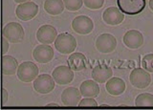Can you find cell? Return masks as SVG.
Segmentation results:
<instances>
[{"label": "cell", "mask_w": 153, "mask_h": 110, "mask_svg": "<svg viewBox=\"0 0 153 110\" xmlns=\"http://www.w3.org/2000/svg\"><path fill=\"white\" fill-rule=\"evenodd\" d=\"M55 47L61 54H71L75 51L76 47V40L71 33H62L56 36L55 40Z\"/></svg>", "instance_id": "cell-1"}, {"label": "cell", "mask_w": 153, "mask_h": 110, "mask_svg": "<svg viewBox=\"0 0 153 110\" xmlns=\"http://www.w3.org/2000/svg\"><path fill=\"white\" fill-rule=\"evenodd\" d=\"M119 10L128 16H136L142 13L146 6V0H117Z\"/></svg>", "instance_id": "cell-2"}, {"label": "cell", "mask_w": 153, "mask_h": 110, "mask_svg": "<svg viewBox=\"0 0 153 110\" xmlns=\"http://www.w3.org/2000/svg\"><path fill=\"white\" fill-rule=\"evenodd\" d=\"M38 67L31 61H24L18 66L17 78L23 82H31L38 76Z\"/></svg>", "instance_id": "cell-3"}, {"label": "cell", "mask_w": 153, "mask_h": 110, "mask_svg": "<svg viewBox=\"0 0 153 110\" xmlns=\"http://www.w3.org/2000/svg\"><path fill=\"white\" fill-rule=\"evenodd\" d=\"M2 36L12 43H19L23 40L25 33L23 27L17 22H10L3 28Z\"/></svg>", "instance_id": "cell-4"}, {"label": "cell", "mask_w": 153, "mask_h": 110, "mask_svg": "<svg viewBox=\"0 0 153 110\" xmlns=\"http://www.w3.org/2000/svg\"><path fill=\"white\" fill-rule=\"evenodd\" d=\"M129 80L133 86H135L137 88L143 89L146 88L151 82V77L149 73L142 68H136L132 70L129 76Z\"/></svg>", "instance_id": "cell-5"}, {"label": "cell", "mask_w": 153, "mask_h": 110, "mask_svg": "<svg viewBox=\"0 0 153 110\" xmlns=\"http://www.w3.org/2000/svg\"><path fill=\"white\" fill-rule=\"evenodd\" d=\"M37 13H38V6L35 2L32 1L19 4L16 10V16L22 21L31 20V19H33L36 16Z\"/></svg>", "instance_id": "cell-6"}, {"label": "cell", "mask_w": 153, "mask_h": 110, "mask_svg": "<svg viewBox=\"0 0 153 110\" xmlns=\"http://www.w3.org/2000/svg\"><path fill=\"white\" fill-rule=\"evenodd\" d=\"M33 88L37 93L48 94L55 88V80L50 75H39L33 80Z\"/></svg>", "instance_id": "cell-7"}, {"label": "cell", "mask_w": 153, "mask_h": 110, "mask_svg": "<svg viewBox=\"0 0 153 110\" xmlns=\"http://www.w3.org/2000/svg\"><path fill=\"white\" fill-rule=\"evenodd\" d=\"M96 47L98 51L104 54L113 52L117 47V39L110 33H102L96 39Z\"/></svg>", "instance_id": "cell-8"}, {"label": "cell", "mask_w": 153, "mask_h": 110, "mask_svg": "<svg viewBox=\"0 0 153 110\" xmlns=\"http://www.w3.org/2000/svg\"><path fill=\"white\" fill-rule=\"evenodd\" d=\"M73 30L79 35H88L94 29V23L92 19L86 16H79L72 21Z\"/></svg>", "instance_id": "cell-9"}, {"label": "cell", "mask_w": 153, "mask_h": 110, "mask_svg": "<svg viewBox=\"0 0 153 110\" xmlns=\"http://www.w3.org/2000/svg\"><path fill=\"white\" fill-rule=\"evenodd\" d=\"M52 77L54 78L56 83L60 85L69 84L74 79V72L69 66H57L53 71Z\"/></svg>", "instance_id": "cell-10"}, {"label": "cell", "mask_w": 153, "mask_h": 110, "mask_svg": "<svg viewBox=\"0 0 153 110\" xmlns=\"http://www.w3.org/2000/svg\"><path fill=\"white\" fill-rule=\"evenodd\" d=\"M54 49L49 44L38 45L33 52V56L36 61L39 63H47L54 57Z\"/></svg>", "instance_id": "cell-11"}, {"label": "cell", "mask_w": 153, "mask_h": 110, "mask_svg": "<svg viewBox=\"0 0 153 110\" xmlns=\"http://www.w3.org/2000/svg\"><path fill=\"white\" fill-rule=\"evenodd\" d=\"M57 36V32L56 28L51 25H43L38 28L36 32V38L37 40L43 43V44H51L53 43Z\"/></svg>", "instance_id": "cell-12"}, {"label": "cell", "mask_w": 153, "mask_h": 110, "mask_svg": "<svg viewBox=\"0 0 153 110\" xmlns=\"http://www.w3.org/2000/svg\"><path fill=\"white\" fill-rule=\"evenodd\" d=\"M80 91L76 87H68L61 94V100L65 106H76L81 99Z\"/></svg>", "instance_id": "cell-13"}, {"label": "cell", "mask_w": 153, "mask_h": 110, "mask_svg": "<svg viewBox=\"0 0 153 110\" xmlns=\"http://www.w3.org/2000/svg\"><path fill=\"white\" fill-rule=\"evenodd\" d=\"M123 43L129 49H138L143 43V36L137 30H129L123 36Z\"/></svg>", "instance_id": "cell-14"}, {"label": "cell", "mask_w": 153, "mask_h": 110, "mask_svg": "<svg viewBox=\"0 0 153 110\" xmlns=\"http://www.w3.org/2000/svg\"><path fill=\"white\" fill-rule=\"evenodd\" d=\"M102 18L103 21L108 25H119L123 21L124 16L119 8L109 7L103 12Z\"/></svg>", "instance_id": "cell-15"}, {"label": "cell", "mask_w": 153, "mask_h": 110, "mask_svg": "<svg viewBox=\"0 0 153 110\" xmlns=\"http://www.w3.org/2000/svg\"><path fill=\"white\" fill-rule=\"evenodd\" d=\"M113 71L109 66L105 64H100L92 70V78L99 83H104L111 78Z\"/></svg>", "instance_id": "cell-16"}, {"label": "cell", "mask_w": 153, "mask_h": 110, "mask_svg": "<svg viewBox=\"0 0 153 110\" xmlns=\"http://www.w3.org/2000/svg\"><path fill=\"white\" fill-rule=\"evenodd\" d=\"M79 91L84 98H96L100 93V86L95 80H84L80 84Z\"/></svg>", "instance_id": "cell-17"}, {"label": "cell", "mask_w": 153, "mask_h": 110, "mask_svg": "<svg viewBox=\"0 0 153 110\" xmlns=\"http://www.w3.org/2000/svg\"><path fill=\"white\" fill-rule=\"evenodd\" d=\"M105 88L110 95L119 96L123 94L126 90V82L120 78H110L107 80Z\"/></svg>", "instance_id": "cell-18"}, {"label": "cell", "mask_w": 153, "mask_h": 110, "mask_svg": "<svg viewBox=\"0 0 153 110\" xmlns=\"http://www.w3.org/2000/svg\"><path fill=\"white\" fill-rule=\"evenodd\" d=\"M68 66L73 71H81L86 66V57L81 53H74L68 57Z\"/></svg>", "instance_id": "cell-19"}, {"label": "cell", "mask_w": 153, "mask_h": 110, "mask_svg": "<svg viewBox=\"0 0 153 110\" xmlns=\"http://www.w3.org/2000/svg\"><path fill=\"white\" fill-rule=\"evenodd\" d=\"M18 69V62L12 56H2V73L4 75H14Z\"/></svg>", "instance_id": "cell-20"}, {"label": "cell", "mask_w": 153, "mask_h": 110, "mask_svg": "<svg viewBox=\"0 0 153 110\" xmlns=\"http://www.w3.org/2000/svg\"><path fill=\"white\" fill-rule=\"evenodd\" d=\"M44 10L51 16L60 14L64 10L63 0H46L44 2Z\"/></svg>", "instance_id": "cell-21"}, {"label": "cell", "mask_w": 153, "mask_h": 110, "mask_svg": "<svg viewBox=\"0 0 153 110\" xmlns=\"http://www.w3.org/2000/svg\"><path fill=\"white\" fill-rule=\"evenodd\" d=\"M135 105L139 107L153 106V95L150 93H142L135 100Z\"/></svg>", "instance_id": "cell-22"}, {"label": "cell", "mask_w": 153, "mask_h": 110, "mask_svg": "<svg viewBox=\"0 0 153 110\" xmlns=\"http://www.w3.org/2000/svg\"><path fill=\"white\" fill-rule=\"evenodd\" d=\"M65 8L70 12H76L82 7L83 0H63Z\"/></svg>", "instance_id": "cell-23"}, {"label": "cell", "mask_w": 153, "mask_h": 110, "mask_svg": "<svg viewBox=\"0 0 153 110\" xmlns=\"http://www.w3.org/2000/svg\"><path fill=\"white\" fill-rule=\"evenodd\" d=\"M142 66L147 72L153 73V54H147L143 57Z\"/></svg>", "instance_id": "cell-24"}, {"label": "cell", "mask_w": 153, "mask_h": 110, "mask_svg": "<svg viewBox=\"0 0 153 110\" xmlns=\"http://www.w3.org/2000/svg\"><path fill=\"white\" fill-rule=\"evenodd\" d=\"M86 7L91 10H99L103 6L104 0H83Z\"/></svg>", "instance_id": "cell-25"}, {"label": "cell", "mask_w": 153, "mask_h": 110, "mask_svg": "<svg viewBox=\"0 0 153 110\" xmlns=\"http://www.w3.org/2000/svg\"><path fill=\"white\" fill-rule=\"evenodd\" d=\"M78 106H84V107H96L98 106V103L93 98H84L82 100H80V102L79 103Z\"/></svg>", "instance_id": "cell-26"}, {"label": "cell", "mask_w": 153, "mask_h": 110, "mask_svg": "<svg viewBox=\"0 0 153 110\" xmlns=\"http://www.w3.org/2000/svg\"><path fill=\"white\" fill-rule=\"evenodd\" d=\"M8 39L4 36H2V54L4 55L9 50V43Z\"/></svg>", "instance_id": "cell-27"}, {"label": "cell", "mask_w": 153, "mask_h": 110, "mask_svg": "<svg viewBox=\"0 0 153 110\" xmlns=\"http://www.w3.org/2000/svg\"><path fill=\"white\" fill-rule=\"evenodd\" d=\"M8 98H9V94L8 92L6 91V89L5 88H2V104L4 105L5 103H6V102L8 100Z\"/></svg>", "instance_id": "cell-28"}, {"label": "cell", "mask_w": 153, "mask_h": 110, "mask_svg": "<svg viewBox=\"0 0 153 110\" xmlns=\"http://www.w3.org/2000/svg\"><path fill=\"white\" fill-rule=\"evenodd\" d=\"M16 3H25V2H28V1H31V0H14Z\"/></svg>", "instance_id": "cell-29"}, {"label": "cell", "mask_w": 153, "mask_h": 110, "mask_svg": "<svg viewBox=\"0 0 153 110\" xmlns=\"http://www.w3.org/2000/svg\"><path fill=\"white\" fill-rule=\"evenodd\" d=\"M149 7L153 11V0H149Z\"/></svg>", "instance_id": "cell-30"}, {"label": "cell", "mask_w": 153, "mask_h": 110, "mask_svg": "<svg viewBox=\"0 0 153 110\" xmlns=\"http://www.w3.org/2000/svg\"><path fill=\"white\" fill-rule=\"evenodd\" d=\"M48 106H59V104L57 103H49L48 104Z\"/></svg>", "instance_id": "cell-31"}]
</instances>
